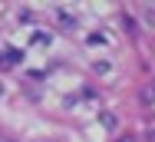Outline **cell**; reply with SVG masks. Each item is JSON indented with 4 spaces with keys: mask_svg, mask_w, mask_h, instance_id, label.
Here are the masks:
<instances>
[{
    "mask_svg": "<svg viewBox=\"0 0 155 142\" xmlns=\"http://www.w3.org/2000/svg\"><path fill=\"white\" fill-rule=\"evenodd\" d=\"M20 56H23V53H20V50H13V46H10V50H0V66H7V69H10V66H17V63H20Z\"/></svg>",
    "mask_w": 155,
    "mask_h": 142,
    "instance_id": "cell-1",
    "label": "cell"
},
{
    "mask_svg": "<svg viewBox=\"0 0 155 142\" xmlns=\"http://www.w3.org/2000/svg\"><path fill=\"white\" fill-rule=\"evenodd\" d=\"M56 20H60L66 30H73V17H69V13H56Z\"/></svg>",
    "mask_w": 155,
    "mask_h": 142,
    "instance_id": "cell-2",
    "label": "cell"
},
{
    "mask_svg": "<svg viewBox=\"0 0 155 142\" xmlns=\"http://www.w3.org/2000/svg\"><path fill=\"white\" fill-rule=\"evenodd\" d=\"M30 43H50L46 33H30Z\"/></svg>",
    "mask_w": 155,
    "mask_h": 142,
    "instance_id": "cell-3",
    "label": "cell"
},
{
    "mask_svg": "<svg viewBox=\"0 0 155 142\" xmlns=\"http://www.w3.org/2000/svg\"><path fill=\"white\" fill-rule=\"evenodd\" d=\"M0 96H3V86H0Z\"/></svg>",
    "mask_w": 155,
    "mask_h": 142,
    "instance_id": "cell-4",
    "label": "cell"
}]
</instances>
